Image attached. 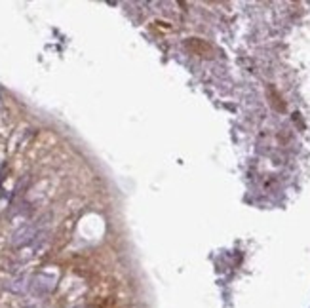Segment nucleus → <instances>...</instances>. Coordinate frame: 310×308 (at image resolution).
Instances as JSON below:
<instances>
[{
	"label": "nucleus",
	"instance_id": "nucleus-1",
	"mask_svg": "<svg viewBox=\"0 0 310 308\" xmlns=\"http://www.w3.org/2000/svg\"><path fill=\"white\" fill-rule=\"evenodd\" d=\"M53 283H55V278L53 276H50V274H38L31 282V289L32 293H36V295H44L48 291H52Z\"/></svg>",
	"mask_w": 310,
	"mask_h": 308
},
{
	"label": "nucleus",
	"instance_id": "nucleus-2",
	"mask_svg": "<svg viewBox=\"0 0 310 308\" xmlns=\"http://www.w3.org/2000/svg\"><path fill=\"white\" fill-rule=\"evenodd\" d=\"M32 238H36V228L34 226H25L13 234V245H25L29 242H32Z\"/></svg>",
	"mask_w": 310,
	"mask_h": 308
},
{
	"label": "nucleus",
	"instance_id": "nucleus-3",
	"mask_svg": "<svg viewBox=\"0 0 310 308\" xmlns=\"http://www.w3.org/2000/svg\"><path fill=\"white\" fill-rule=\"evenodd\" d=\"M27 287H31V283H27L25 278H20V280H15V282H12L8 285V289L13 291V293H23Z\"/></svg>",
	"mask_w": 310,
	"mask_h": 308
},
{
	"label": "nucleus",
	"instance_id": "nucleus-4",
	"mask_svg": "<svg viewBox=\"0 0 310 308\" xmlns=\"http://www.w3.org/2000/svg\"><path fill=\"white\" fill-rule=\"evenodd\" d=\"M78 308H80V306H78Z\"/></svg>",
	"mask_w": 310,
	"mask_h": 308
}]
</instances>
